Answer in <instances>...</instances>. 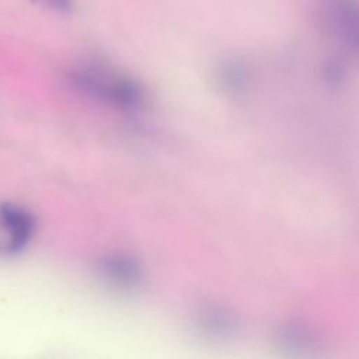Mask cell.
I'll return each instance as SVG.
<instances>
[{
	"label": "cell",
	"instance_id": "6da1fadb",
	"mask_svg": "<svg viewBox=\"0 0 359 359\" xmlns=\"http://www.w3.org/2000/svg\"><path fill=\"white\" fill-rule=\"evenodd\" d=\"M321 15L335 36L346 43L356 42L358 13L352 0H323Z\"/></svg>",
	"mask_w": 359,
	"mask_h": 359
},
{
	"label": "cell",
	"instance_id": "7a4b0ae2",
	"mask_svg": "<svg viewBox=\"0 0 359 359\" xmlns=\"http://www.w3.org/2000/svg\"><path fill=\"white\" fill-rule=\"evenodd\" d=\"M0 224L8 231L10 240L7 250L10 252H18L28 243L35 222L25 209L11 203H3L0 206Z\"/></svg>",
	"mask_w": 359,
	"mask_h": 359
},
{
	"label": "cell",
	"instance_id": "3957f363",
	"mask_svg": "<svg viewBox=\"0 0 359 359\" xmlns=\"http://www.w3.org/2000/svg\"><path fill=\"white\" fill-rule=\"evenodd\" d=\"M104 271L109 279L121 285H133L140 276L135 264L125 258H108L104 262Z\"/></svg>",
	"mask_w": 359,
	"mask_h": 359
},
{
	"label": "cell",
	"instance_id": "277c9868",
	"mask_svg": "<svg viewBox=\"0 0 359 359\" xmlns=\"http://www.w3.org/2000/svg\"><path fill=\"white\" fill-rule=\"evenodd\" d=\"M35 1L38 4H42L59 13H69L73 7V0H35Z\"/></svg>",
	"mask_w": 359,
	"mask_h": 359
}]
</instances>
